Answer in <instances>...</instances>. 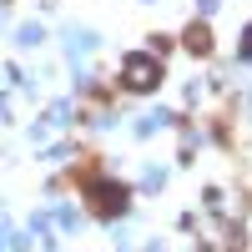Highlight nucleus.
<instances>
[{
    "label": "nucleus",
    "mask_w": 252,
    "mask_h": 252,
    "mask_svg": "<svg viewBox=\"0 0 252 252\" xmlns=\"http://www.w3.org/2000/svg\"><path fill=\"white\" fill-rule=\"evenodd\" d=\"M121 81H126L131 91H152L157 81H161V66H157L152 56H131V61L121 66Z\"/></svg>",
    "instance_id": "obj_1"
},
{
    "label": "nucleus",
    "mask_w": 252,
    "mask_h": 252,
    "mask_svg": "<svg viewBox=\"0 0 252 252\" xmlns=\"http://www.w3.org/2000/svg\"><path fill=\"white\" fill-rule=\"evenodd\" d=\"M242 51H247V56H252V31H247V40H242Z\"/></svg>",
    "instance_id": "obj_4"
},
{
    "label": "nucleus",
    "mask_w": 252,
    "mask_h": 252,
    "mask_svg": "<svg viewBox=\"0 0 252 252\" xmlns=\"http://www.w3.org/2000/svg\"><path fill=\"white\" fill-rule=\"evenodd\" d=\"M91 207H96L101 217L126 212V187H116V182H96V187H91Z\"/></svg>",
    "instance_id": "obj_2"
},
{
    "label": "nucleus",
    "mask_w": 252,
    "mask_h": 252,
    "mask_svg": "<svg viewBox=\"0 0 252 252\" xmlns=\"http://www.w3.org/2000/svg\"><path fill=\"white\" fill-rule=\"evenodd\" d=\"M187 51H192V56H207V51H212V35H207V26H187Z\"/></svg>",
    "instance_id": "obj_3"
}]
</instances>
